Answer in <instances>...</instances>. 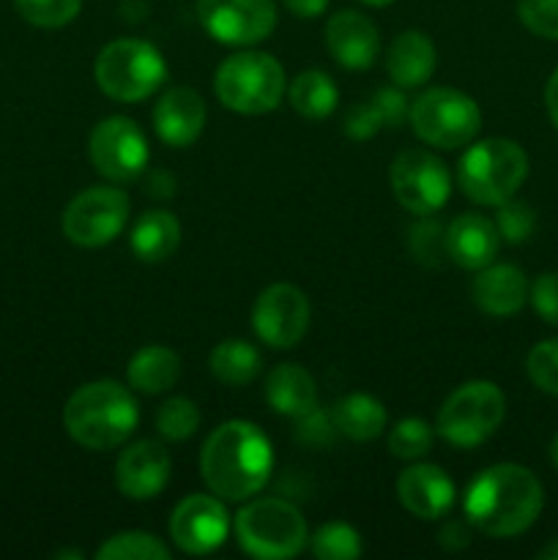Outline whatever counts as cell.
<instances>
[{
    "instance_id": "1",
    "label": "cell",
    "mask_w": 558,
    "mask_h": 560,
    "mask_svg": "<svg viewBox=\"0 0 558 560\" xmlns=\"http://www.w3.org/2000/svg\"><path fill=\"white\" fill-rule=\"evenodd\" d=\"M274 470V446L252 421H224L200 448V474L208 490L230 503L255 498Z\"/></svg>"
},
{
    "instance_id": "2",
    "label": "cell",
    "mask_w": 558,
    "mask_h": 560,
    "mask_svg": "<svg viewBox=\"0 0 558 560\" xmlns=\"http://www.w3.org/2000/svg\"><path fill=\"white\" fill-rule=\"evenodd\" d=\"M545 506L539 479L528 468L498 463L481 470L465 490V520L479 534L512 539L525 534Z\"/></svg>"
},
{
    "instance_id": "3",
    "label": "cell",
    "mask_w": 558,
    "mask_h": 560,
    "mask_svg": "<svg viewBox=\"0 0 558 560\" xmlns=\"http://www.w3.org/2000/svg\"><path fill=\"white\" fill-rule=\"evenodd\" d=\"M63 427L74 443L91 452L118 448L140 427L135 394L115 381H93L77 388L63 408Z\"/></svg>"
},
{
    "instance_id": "4",
    "label": "cell",
    "mask_w": 558,
    "mask_h": 560,
    "mask_svg": "<svg viewBox=\"0 0 558 560\" xmlns=\"http://www.w3.org/2000/svg\"><path fill=\"white\" fill-rule=\"evenodd\" d=\"M528 178V153L507 137H490L463 153L457 186L476 206H501L518 195Z\"/></svg>"
},
{
    "instance_id": "5",
    "label": "cell",
    "mask_w": 558,
    "mask_h": 560,
    "mask_svg": "<svg viewBox=\"0 0 558 560\" xmlns=\"http://www.w3.org/2000/svg\"><path fill=\"white\" fill-rule=\"evenodd\" d=\"M93 77L113 102L140 104L167 82V60L151 42L115 38L98 49Z\"/></svg>"
},
{
    "instance_id": "6",
    "label": "cell",
    "mask_w": 558,
    "mask_h": 560,
    "mask_svg": "<svg viewBox=\"0 0 558 560\" xmlns=\"http://www.w3.org/2000/svg\"><path fill=\"white\" fill-rule=\"evenodd\" d=\"M241 550L260 560H290L310 545V530L293 503L282 498H255L235 514Z\"/></svg>"
},
{
    "instance_id": "7",
    "label": "cell",
    "mask_w": 558,
    "mask_h": 560,
    "mask_svg": "<svg viewBox=\"0 0 558 560\" xmlns=\"http://www.w3.org/2000/svg\"><path fill=\"white\" fill-rule=\"evenodd\" d=\"M213 91L224 109L239 115H266L284 96V69L268 52H235L219 63Z\"/></svg>"
},
{
    "instance_id": "8",
    "label": "cell",
    "mask_w": 558,
    "mask_h": 560,
    "mask_svg": "<svg viewBox=\"0 0 558 560\" xmlns=\"http://www.w3.org/2000/svg\"><path fill=\"white\" fill-rule=\"evenodd\" d=\"M507 397L490 381H468L446 397L435 419L438 435L457 448H474L490 441L503 424Z\"/></svg>"
},
{
    "instance_id": "9",
    "label": "cell",
    "mask_w": 558,
    "mask_h": 560,
    "mask_svg": "<svg viewBox=\"0 0 558 560\" xmlns=\"http://www.w3.org/2000/svg\"><path fill=\"white\" fill-rule=\"evenodd\" d=\"M410 126L421 142L441 151H457L474 142L481 129V109L468 93L430 88L408 109Z\"/></svg>"
},
{
    "instance_id": "10",
    "label": "cell",
    "mask_w": 558,
    "mask_h": 560,
    "mask_svg": "<svg viewBox=\"0 0 558 560\" xmlns=\"http://www.w3.org/2000/svg\"><path fill=\"white\" fill-rule=\"evenodd\" d=\"M129 208L131 202L124 189H115V186H91V189L80 191L66 206L60 228H63V235L74 246L98 249V246L113 244L124 233Z\"/></svg>"
},
{
    "instance_id": "11",
    "label": "cell",
    "mask_w": 558,
    "mask_h": 560,
    "mask_svg": "<svg viewBox=\"0 0 558 560\" xmlns=\"http://www.w3.org/2000/svg\"><path fill=\"white\" fill-rule=\"evenodd\" d=\"M388 184L399 206L414 217H432L452 195V173L446 162L421 148H410L394 159L388 167Z\"/></svg>"
},
{
    "instance_id": "12",
    "label": "cell",
    "mask_w": 558,
    "mask_h": 560,
    "mask_svg": "<svg viewBox=\"0 0 558 560\" xmlns=\"http://www.w3.org/2000/svg\"><path fill=\"white\" fill-rule=\"evenodd\" d=\"M91 162L98 175L113 184H129L148 170L151 148L140 126L126 115H109L91 131Z\"/></svg>"
},
{
    "instance_id": "13",
    "label": "cell",
    "mask_w": 558,
    "mask_h": 560,
    "mask_svg": "<svg viewBox=\"0 0 558 560\" xmlns=\"http://www.w3.org/2000/svg\"><path fill=\"white\" fill-rule=\"evenodd\" d=\"M197 20L224 47H252L277 27L274 0H197Z\"/></svg>"
},
{
    "instance_id": "14",
    "label": "cell",
    "mask_w": 558,
    "mask_h": 560,
    "mask_svg": "<svg viewBox=\"0 0 558 560\" xmlns=\"http://www.w3.org/2000/svg\"><path fill=\"white\" fill-rule=\"evenodd\" d=\"M312 310L304 290L279 282L263 290L252 306V331L274 350H290L306 337Z\"/></svg>"
},
{
    "instance_id": "15",
    "label": "cell",
    "mask_w": 558,
    "mask_h": 560,
    "mask_svg": "<svg viewBox=\"0 0 558 560\" xmlns=\"http://www.w3.org/2000/svg\"><path fill=\"white\" fill-rule=\"evenodd\" d=\"M230 514L224 509L222 498L217 495H195L184 498L170 514V539L186 556H208L219 550L230 536Z\"/></svg>"
},
{
    "instance_id": "16",
    "label": "cell",
    "mask_w": 558,
    "mask_h": 560,
    "mask_svg": "<svg viewBox=\"0 0 558 560\" xmlns=\"http://www.w3.org/2000/svg\"><path fill=\"white\" fill-rule=\"evenodd\" d=\"M173 474V459L159 441H137L115 463V485L129 501H153L162 495Z\"/></svg>"
},
{
    "instance_id": "17",
    "label": "cell",
    "mask_w": 558,
    "mask_h": 560,
    "mask_svg": "<svg viewBox=\"0 0 558 560\" xmlns=\"http://www.w3.org/2000/svg\"><path fill=\"white\" fill-rule=\"evenodd\" d=\"M326 47L342 69H370L381 55V33L367 14L342 9L326 22Z\"/></svg>"
},
{
    "instance_id": "18",
    "label": "cell",
    "mask_w": 558,
    "mask_h": 560,
    "mask_svg": "<svg viewBox=\"0 0 558 560\" xmlns=\"http://www.w3.org/2000/svg\"><path fill=\"white\" fill-rule=\"evenodd\" d=\"M397 498L405 512L430 523V520H441L452 512L457 490L446 470L430 463H419L399 474Z\"/></svg>"
},
{
    "instance_id": "19",
    "label": "cell",
    "mask_w": 558,
    "mask_h": 560,
    "mask_svg": "<svg viewBox=\"0 0 558 560\" xmlns=\"http://www.w3.org/2000/svg\"><path fill=\"white\" fill-rule=\"evenodd\" d=\"M206 102L191 88H170L153 107V131L170 148L195 145L206 129Z\"/></svg>"
},
{
    "instance_id": "20",
    "label": "cell",
    "mask_w": 558,
    "mask_h": 560,
    "mask_svg": "<svg viewBox=\"0 0 558 560\" xmlns=\"http://www.w3.org/2000/svg\"><path fill=\"white\" fill-rule=\"evenodd\" d=\"M501 246L496 222L481 213H460L446 228V255L465 271H481L490 266Z\"/></svg>"
},
{
    "instance_id": "21",
    "label": "cell",
    "mask_w": 558,
    "mask_h": 560,
    "mask_svg": "<svg viewBox=\"0 0 558 560\" xmlns=\"http://www.w3.org/2000/svg\"><path fill=\"white\" fill-rule=\"evenodd\" d=\"M528 279L512 262H498V266H487L476 273L474 284H470V295L474 304L479 306L485 315L492 317H512L528 301Z\"/></svg>"
},
{
    "instance_id": "22",
    "label": "cell",
    "mask_w": 558,
    "mask_h": 560,
    "mask_svg": "<svg viewBox=\"0 0 558 560\" xmlns=\"http://www.w3.org/2000/svg\"><path fill=\"white\" fill-rule=\"evenodd\" d=\"M435 44H432V38L427 33L403 31L388 44L386 71L394 85L403 88V91H414V88L427 85L430 77L435 74Z\"/></svg>"
},
{
    "instance_id": "23",
    "label": "cell",
    "mask_w": 558,
    "mask_h": 560,
    "mask_svg": "<svg viewBox=\"0 0 558 560\" xmlns=\"http://www.w3.org/2000/svg\"><path fill=\"white\" fill-rule=\"evenodd\" d=\"M266 402L274 413L304 419L317 410L315 377L299 364H279L266 377Z\"/></svg>"
},
{
    "instance_id": "24",
    "label": "cell",
    "mask_w": 558,
    "mask_h": 560,
    "mask_svg": "<svg viewBox=\"0 0 558 560\" xmlns=\"http://www.w3.org/2000/svg\"><path fill=\"white\" fill-rule=\"evenodd\" d=\"M181 244V222L175 213L164 208H151L135 222L129 235V246L137 260L164 262L175 255Z\"/></svg>"
},
{
    "instance_id": "25",
    "label": "cell",
    "mask_w": 558,
    "mask_h": 560,
    "mask_svg": "<svg viewBox=\"0 0 558 560\" xmlns=\"http://www.w3.org/2000/svg\"><path fill=\"white\" fill-rule=\"evenodd\" d=\"M388 413L383 402L372 394H348V397L337 399L332 408V424L334 430L342 432L345 438L356 443L375 441L386 430Z\"/></svg>"
},
{
    "instance_id": "26",
    "label": "cell",
    "mask_w": 558,
    "mask_h": 560,
    "mask_svg": "<svg viewBox=\"0 0 558 560\" xmlns=\"http://www.w3.org/2000/svg\"><path fill=\"white\" fill-rule=\"evenodd\" d=\"M126 377H129V386L135 392L148 394V397L164 394L178 383L181 355L175 350L162 348V345H148L131 355Z\"/></svg>"
},
{
    "instance_id": "27",
    "label": "cell",
    "mask_w": 558,
    "mask_h": 560,
    "mask_svg": "<svg viewBox=\"0 0 558 560\" xmlns=\"http://www.w3.org/2000/svg\"><path fill=\"white\" fill-rule=\"evenodd\" d=\"M208 366H211V375L219 383L233 388H244L260 375L263 355L246 339H224L208 355Z\"/></svg>"
},
{
    "instance_id": "28",
    "label": "cell",
    "mask_w": 558,
    "mask_h": 560,
    "mask_svg": "<svg viewBox=\"0 0 558 560\" xmlns=\"http://www.w3.org/2000/svg\"><path fill=\"white\" fill-rule=\"evenodd\" d=\"M290 104L295 113L306 120H323L337 109L339 104V88L326 71H301L293 82H290Z\"/></svg>"
},
{
    "instance_id": "29",
    "label": "cell",
    "mask_w": 558,
    "mask_h": 560,
    "mask_svg": "<svg viewBox=\"0 0 558 560\" xmlns=\"http://www.w3.org/2000/svg\"><path fill=\"white\" fill-rule=\"evenodd\" d=\"M170 547L146 530H124L104 541L96 560H167Z\"/></svg>"
},
{
    "instance_id": "30",
    "label": "cell",
    "mask_w": 558,
    "mask_h": 560,
    "mask_svg": "<svg viewBox=\"0 0 558 560\" xmlns=\"http://www.w3.org/2000/svg\"><path fill=\"white\" fill-rule=\"evenodd\" d=\"M310 550L317 560H356L364 552V545L353 525L326 523L310 536Z\"/></svg>"
},
{
    "instance_id": "31",
    "label": "cell",
    "mask_w": 558,
    "mask_h": 560,
    "mask_svg": "<svg viewBox=\"0 0 558 560\" xmlns=\"http://www.w3.org/2000/svg\"><path fill=\"white\" fill-rule=\"evenodd\" d=\"M156 430L164 441H189L200 430V408L186 397H170L156 410Z\"/></svg>"
},
{
    "instance_id": "32",
    "label": "cell",
    "mask_w": 558,
    "mask_h": 560,
    "mask_svg": "<svg viewBox=\"0 0 558 560\" xmlns=\"http://www.w3.org/2000/svg\"><path fill=\"white\" fill-rule=\"evenodd\" d=\"M14 5L22 20L31 22L33 27L55 31L77 20L82 0H14Z\"/></svg>"
},
{
    "instance_id": "33",
    "label": "cell",
    "mask_w": 558,
    "mask_h": 560,
    "mask_svg": "<svg viewBox=\"0 0 558 560\" xmlns=\"http://www.w3.org/2000/svg\"><path fill=\"white\" fill-rule=\"evenodd\" d=\"M432 427L425 419H403L388 432V452L397 459H421L432 448Z\"/></svg>"
},
{
    "instance_id": "34",
    "label": "cell",
    "mask_w": 558,
    "mask_h": 560,
    "mask_svg": "<svg viewBox=\"0 0 558 560\" xmlns=\"http://www.w3.org/2000/svg\"><path fill=\"white\" fill-rule=\"evenodd\" d=\"M408 249L421 266L438 268L446 260V228L438 219L421 217L419 224L410 228L408 235Z\"/></svg>"
},
{
    "instance_id": "35",
    "label": "cell",
    "mask_w": 558,
    "mask_h": 560,
    "mask_svg": "<svg viewBox=\"0 0 558 560\" xmlns=\"http://www.w3.org/2000/svg\"><path fill=\"white\" fill-rule=\"evenodd\" d=\"M525 372L539 392L558 397V339L534 345L525 359Z\"/></svg>"
},
{
    "instance_id": "36",
    "label": "cell",
    "mask_w": 558,
    "mask_h": 560,
    "mask_svg": "<svg viewBox=\"0 0 558 560\" xmlns=\"http://www.w3.org/2000/svg\"><path fill=\"white\" fill-rule=\"evenodd\" d=\"M496 208V228L503 241H509V244H523V241L531 238V233L536 228V213L528 202L514 200L512 197V200L501 202Z\"/></svg>"
},
{
    "instance_id": "37",
    "label": "cell",
    "mask_w": 558,
    "mask_h": 560,
    "mask_svg": "<svg viewBox=\"0 0 558 560\" xmlns=\"http://www.w3.org/2000/svg\"><path fill=\"white\" fill-rule=\"evenodd\" d=\"M518 16L534 36L558 42V0H518Z\"/></svg>"
},
{
    "instance_id": "38",
    "label": "cell",
    "mask_w": 558,
    "mask_h": 560,
    "mask_svg": "<svg viewBox=\"0 0 558 560\" xmlns=\"http://www.w3.org/2000/svg\"><path fill=\"white\" fill-rule=\"evenodd\" d=\"M383 126H386V118H383L375 98L353 104V107L348 109V115H345V131H348L353 140H370V137H375Z\"/></svg>"
},
{
    "instance_id": "39",
    "label": "cell",
    "mask_w": 558,
    "mask_h": 560,
    "mask_svg": "<svg viewBox=\"0 0 558 560\" xmlns=\"http://www.w3.org/2000/svg\"><path fill=\"white\" fill-rule=\"evenodd\" d=\"M531 304H534L536 315L542 317L545 323L558 328V273H542L536 277V282L531 284V293H528Z\"/></svg>"
},
{
    "instance_id": "40",
    "label": "cell",
    "mask_w": 558,
    "mask_h": 560,
    "mask_svg": "<svg viewBox=\"0 0 558 560\" xmlns=\"http://www.w3.org/2000/svg\"><path fill=\"white\" fill-rule=\"evenodd\" d=\"M375 104L381 107L383 118H386V126H399L405 120V115H408L410 104L408 98L403 96V88H381V91L375 93Z\"/></svg>"
},
{
    "instance_id": "41",
    "label": "cell",
    "mask_w": 558,
    "mask_h": 560,
    "mask_svg": "<svg viewBox=\"0 0 558 560\" xmlns=\"http://www.w3.org/2000/svg\"><path fill=\"white\" fill-rule=\"evenodd\" d=\"M468 528H465L463 520H452V523H446L441 528V534H438V541H441L443 550L454 552V550H463V547H468Z\"/></svg>"
},
{
    "instance_id": "42",
    "label": "cell",
    "mask_w": 558,
    "mask_h": 560,
    "mask_svg": "<svg viewBox=\"0 0 558 560\" xmlns=\"http://www.w3.org/2000/svg\"><path fill=\"white\" fill-rule=\"evenodd\" d=\"M288 5L290 14L301 16V20H315L328 9V0H282Z\"/></svg>"
},
{
    "instance_id": "43",
    "label": "cell",
    "mask_w": 558,
    "mask_h": 560,
    "mask_svg": "<svg viewBox=\"0 0 558 560\" xmlns=\"http://www.w3.org/2000/svg\"><path fill=\"white\" fill-rule=\"evenodd\" d=\"M545 104H547V115H550V120L556 124V129H558V69L553 71L550 80H547Z\"/></svg>"
},
{
    "instance_id": "44",
    "label": "cell",
    "mask_w": 558,
    "mask_h": 560,
    "mask_svg": "<svg viewBox=\"0 0 558 560\" xmlns=\"http://www.w3.org/2000/svg\"><path fill=\"white\" fill-rule=\"evenodd\" d=\"M539 560H558V539L550 541V545H547V547H542Z\"/></svg>"
},
{
    "instance_id": "45",
    "label": "cell",
    "mask_w": 558,
    "mask_h": 560,
    "mask_svg": "<svg viewBox=\"0 0 558 560\" xmlns=\"http://www.w3.org/2000/svg\"><path fill=\"white\" fill-rule=\"evenodd\" d=\"M550 459H553V465H556V470H558V435L553 438V443H550Z\"/></svg>"
},
{
    "instance_id": "46",
    "label": "cell",
    "mask_w": 558,
    "mask_h": 560,
    "mask_svg": "<svg viewBox=\"0 0 558 560\" xmlns=\"http://www.w3.org/2000/svg\"><path fill=\"white\" fill-rule=\"evenodd\" d=\"M361 3H367V5H388V3H394V0H361Z\"/></svg>"
}]
</instances>
